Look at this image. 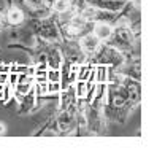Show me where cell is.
Returning a JSON list of instances; mask_svg holds the SVG:
<instances>
[{
	"mask_svg": "<svg viewBox=\"0 0 157 151\" xmlns=\"http://www.w3.org/2000/svg\"><path fill=\"white\" fill-rule=\"evenodd\" d=\"M140 103H141V81L124 77V75L108 69L106 105H105V115L108 122L124 124Z\"/></svg>",
	"mask_w": 157,
	"mask_h": 151,
	"instance_id": "obj_1",
	"label": "cell"
},
{
	"mask_svg": "<svg viewBox=\"0 0 157 151\" xmlns=\"http://www.w3.org/2000/svg\"><path fill=\"white\" fill-rule=\"evenodd\" d=\"M59 107L56 108L54 115L49 116L46 124L40 132H33V135H43L48 130H52V135H82L86 134V124L84 118L79 113L75 86L70 84L67 88H62L57 94Z\"/></svg>",
	"mask_w": 157,
	"mask_h": 151,
	"instance_id": "obj_2",
	"label": "cell"
},
{
	"mask_svg": "<svg viewBox=\"0 0 157 151\" xmlns=\"http://www.w3.org/2000/svg\"><path fill=\"white\" fill-rule=\"evenodd\" d=\"M25 29H29V32L35 37L49 43H56L59 45L63 38L59 29V21H57V14H49L44 18H27L22 24Z\"/></svg>",
	"mask_w": 157,
	"mask_h": 151,
	"instance_id": "obj_3",
	"label": "cell"
},
{
	"mask_svg": "<svg viewBox=\"0 0 157 151\" xmlns=\"http://www.w3.org/2000/svg\"><path fill=\"white\" fill-rule=\"evenodd\" d=\"M25 11L27 18H44L52 14L51 0H13Z\"/></svg>",
	"mask_w": 157,
	"mask_h": 151,
	"instance_id": "obj_4",
	"label": "cell"
},
{
	"mask_svg": "<svg viewBox=\"0 0 157 151\" xmlns=\"http://www.w3.org/2000/svg\"><path fill=\"white\" fill-rule=\"evenodd\" d=\"M109 70L117 72V73L124 75V77L141 81V56L140 54H128L119 67L109 69Z\"/></svg>",
	"mask_w": 157,
	"mask_h": 151,
	"instance_id": "obj_5",
	"label": "cell"
},
{
	"mask_svg": "<svg viewBox=\"0 0 157 151\" xmlns=\"http://www.w3.org/2000/svg\"><path fill=\"white\" fill-rule=\"evenodd\" d=\"M3 19H5V24H6L8 29H14V27H19L21 24H24V21L27 19V14L21 8V5L13 2L5 8Z\"/></svg>",
	"mask_w": 157,
	"mask_h": 151,
	"instance_id": "obj_6",
	"label": "cell"
},
{
	"mask_svg": "<svg viewBox=\"0 0 157 151\" xmlns=\"http://www.w3.org/2000/svg\"><path fill=\"white\" fill-rule=\"evenodd\" d=\"M76 42H78V45H79L81 51L84 53L87 58H90V56L94 54V53L100 48V45H101V42L97 38L94 34H92V30H89V32H86V34H82Z\"/></svg>",
	"mask_w": 157,
	"mask_h": 151,
	"instance_id": "obj_7",
	"label": "cell"
},
{
	"mask_svg": "<svg viewBox=\"0 0 157 151\" xmlns=\"http://www.w3.org/2000/svg\"><path fill=\"white\" fill-rule=\"evenodd\" d=\"M86 5H90L98 10L105 11H113V13H121L124 10V6L127 5L125 0H81Z\"/></svg>",
	"mask_w": 157,
	"mask_h": 151,
	"instance_id": "obj_8",
	"label": "cell"
},
{
	"mask_svg": "<svg viewBox=\"0 0 157 151\" xmlns=\"http://www.w3.org/2000/svg\"><path fill=\"white\" fill-rule=\"evenodd\" d=\"M111 30H113V24H109V22L98 21V22H94V24H92V34H94L101 43H105V42L109 38Z\"/></svg>",
	"mask_w": 157,
	"mask_h": 151,
	"instance_id": "obj_9",
	"label": "cell"
},
{
	"mask_svg": "<svg viewBox=\"0 0 157 151\" xmlns=\"http://www.w3.org/2000/svg\"><path fill=\"white\" fill-rule=\"evenodd\" d=\"M73 5H75V0H51V11L60 16L63 13H68Z\"/></svg>",
	"mask_w": 157,
	"mask_h": 151,
	"instance_id": "obj_10",
	"label": "cell"
},
{
	"mask_svg": "<svg viewBox=\"0 0 157 151\" xmlns=\"http://www.w3.org/2000/svg\"><path fill=\"white\" fill-rule=\"evenodd\" d=\"M46 80L48 81H60V69L48 67V70H46Z\"/></svg>",
	"mask_w": 157,
	"mask_h": 151,
	"instance_id": "obj_11",
	"label": "cell"
},
{
	"mask_svg": "<svg viewBox=\"0 0 157 151\" xmlns=\"http://www.w3.org/2000/svg\"><path fill=\"white\" fill-rule=\"evenodd\" d=\"M46 91H48V96H57L60 92V81H48Z\"/></svg>",
	"mask_w": 157,
	"mask_h": 151,
	"instance_id": "obj_12",
	"label": "cell"
},
{
	"mask_svg": "<svg viewBox=\"0 0 157 151\" xmlns=\"http://www.w3.org/2000/svg\"><path fill=\"white\" fill-rule=\"evenodd\" d=\"M0 73H10V64H0Z\"/></svg>",
	"mask_w": 157,
	"mask_h": 151,
	"instance_id": "obj_13",
	"label": "cell"
},
{
	"mask_svg": "<svg viewBox=\"0 0 157 151\" xmlns=\"http://www.w3.org/2000/svg\"><path fill=\"white\" fill-rule=\"evenodd\" d=\"M8 83V73H0V84Z\"/></svg>",
	"mask_w": 157,
	"mask_h": 151,
	"instance_id": "obj_14",
	"label": "cell"
},
{
	"mask_svg": "<svg viewBox=\"0 0 157 151\" xmlns=\"http://www.w3.org/2000/svg\"><path fill=\"white\" fill-rule=\"evenodd\" d=\"M5 134H6V124L0 121V135H5Z\"/></svg>",
	"mask_w": 157,
	"mask_h": 151,
	"instance_id": "obj_15",
	"label": "cell"
},
{
	"mask_svg": "<svg viewBox=\"0 0 157 151\" xmlns=\"http://www.w3.org/2000/svg\"><path fill=\"white\" fill-rule=\"evenodd\" d=\"M141 0H125V3H135V5H140Z\"/></svg>",
	"mask_w": 157,
	"mask_h": 151,
	"instance_id": "obj_16",
	"label": "cell"
}]
</instances>
